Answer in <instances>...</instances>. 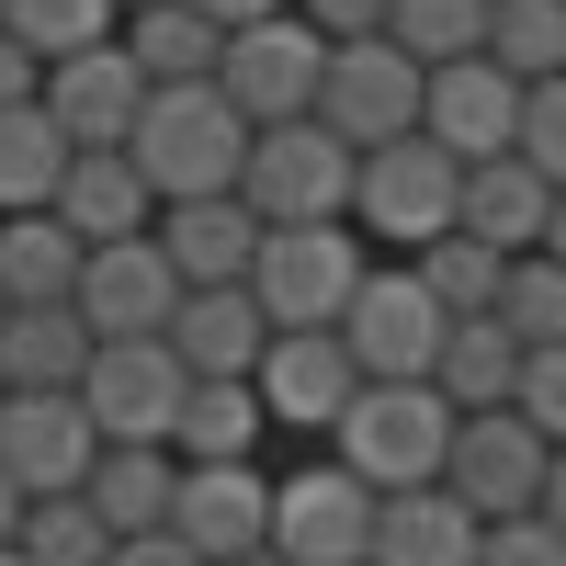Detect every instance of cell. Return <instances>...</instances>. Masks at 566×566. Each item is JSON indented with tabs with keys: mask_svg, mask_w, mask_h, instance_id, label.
<instances>
[{
	"mask_svg": "<svg viewBox=\"0 0 566 566\" xmlns=\"http://www.w3.org/2000/svg\"><path fill=\"white\" fill-rule=\"evenodd\" d=\"M250 136L261 125L227 103V80H159L148 114H136V170L159 181V205H181V193H239Z\"/></svg>",
	"mask_w": 566,
	"mask_h": 566,
	"instance_id": "obj_1",
	"label": "cell"
},
{
	"mask_svg": "<svg viewBox=\"0 0 566 566\" xmlns=\"http://www.w3.org/2000/svg\"><path fill=\"white\" fill-rule=\"evenodd\" d=\"M453 431H464V408L431 374H363V397L340 408L328 453H340L352 476H374V488H431L453 464Z\"/></svg>",
	"mask_w": 566,
	"mask_h": 566,
	"instance_id": "obj_2",
	"label": "cell"
},
{
	"mask_svg": "<svg viewBox=\"0 0 566 566\" xmlns=\"http://www.w3.org/2000/svg\"><path fill=\"white\" fill-rule=\"evenodd\" d=\"M352 227L374 250H431L442 227H464V159L442 148L431 125H408L386 136V148H363V181H352Z\"/></svg>",
	"mask_w": 566,
	"mask_h": 566,
	"instance_id": "obj_3",
	"label": "cell"
},
{
	"mask_svg": "<svg viewBox=\"0 0 566 566\" xmlns=\"http://www.w3.org/2000/svg\"><path fill=\"white\" fill-rule=\"evenodd\" d=\"M374 239L352 216H317V227H261V261H250V295L272 306V328H340V306L363 295Z\"/></svg>",
	"mask_w": 566,
	"mask_h": 566,
	"instance_id": "obj_4",
	"label": "cell"
},
{
	"mask_svg": "<svg viewBox=\"0 0 566 566\" xmlns=\"http://www.w3.org/2000/svg\"><path fill=\"white\" fill-rule=\"evenodd\" d=\"M352 181H363V148L328 114H295V125H261L250 136L239 193L261 205V227H317V216H352Z\"/></svg>",
	"mask_w": 566,
	"mask_h": 566,
	"instance_id": "obj_5",
	"label": "cell"
},
{
	"mask_svg": "<svg viewBox=\"0 0 566 566\" xmlns=\"http://www.w3.org/2000/svg\"><path fill=\"white\" fill-rule=\"evenodd\" d=\"M374 522H386V488L352 476L340 453L272 476V555L295 566H374Z\"/></svg>",
	"mask_w": 566,
	"mask_h": 566,
	"instance_id": "obj_6",
	"label": "cell"
},
{
	"mask_svg": "<svg viewBox=\"0 0 566 566\" xmlns=\"http://www.w3.org/2000/svg\"><path fill=\"white\" fill-rule=\"evenodd\" d=\"M340 340L363 374H442V340H453V306L419 283V261H374L363 295L340 306Z\"/></svg>",
	"mask_w": 566,
	"mask_h": 566,
	"instance_id": "obj_7",
	"label": "cell"
},
{
	"mask_svg": "<svg viewBox=\"0 0 566 566\" xmlns=\"http://www.w3.org/2000/svg\"><path fill=\"white\" fill-rule=\"evenodd\" d=\"M419 91H431V57H408L397 34H352L328 45V80H317V114L352 136V148H386V136L419 125Z\"/></svg>",
	"mask_w": 566,
	"mask_h": 566,
	"instance_id": "obj_8",
	"label": "cell"
},
{
	"mask_svg": "<svg viewBox=\"0 0 566 566\" xmlns=\"http://www.w3.org/2000/svg\"><path fill=\"white\" fill-rule=\"evenodd\" d=\"M544 476H555V442L533 431L522 408H464V431H453V464H442V488L476 510V522H510V510H544Z\"/></svg>",
	"mask_w": 566,
	"mask_h": 566,
	"instance_id": "obj_9",
	"label": "cell"
},
{
	"mask_svg": "<svg viewBox=\"0 0 566 566\" xmlns=\"http://www.w3.org/2000/svg\"><path fill=\"white\" fill-rule=\"evenodd\" d=\"M0 464H12L23 499L91 488V464H103V419L80 408V386H12V397H0Z\"/></svg>",
	"mask_w": 566,
	"mask_h": 566,
	"instance_id": "obj_10",
	"label": "cell"
},
{
	"mask_svg": "<svg viewBox=\"0 0 566 566\" xmlns=\"http://www.w3.org/2000/svg\"><path fill=\"white\" fill-rule=\"evenodd\" d=\"M227 103H239L250 125H295L317 114V80H328V34L306 12H272V23H239L227 34Z\"/></svg>",
	"mask_w": 566,
	"mask_h": 566,
	"instance_id": "obj_11",
	"label": "cell"
},
{
	"mask_svg": "<svg viewBox=\"0 0 566 566\" xmlns=\"http://www.w3.org/2000/svg\"><path fill=\"white\" fill-rule=\"evenodd\" d=\"M181 397H193V363L170 340H103L91 374H80V408L103 419V442H170Z\"/></svg>",
	"mask_w": 566,
	"mask_h": 566,
	"instance_id": "obj_12",
	"label": "cell"
},
{
	"mask_svg": "<svg viewBox=\"0 0 566 566\" xmlns=\"http://www.w3.org/2000/svg\"><path fill=\"white\" fill-rule=\"evenodd\" d=\"M250 386H261V408H272V431L328 442V431H340V408L363 397V363H352L340 328H272V352H261Z\"/></svg>",
	"mask_w": 566,
	"mask_h": 566,
	"instance_id": "obj_13",
	"label": "cell"
},
{
	"mask_svg": "<svg viewBox=\"0 0 566 566\" xmlns=\"http://www.w3.org/2000/svg\"><path fill=\"white\" fill-rule=\"evenodd\" d=\"M181 261L159 250V227L148 239H114V250H91V272H80V317L103 328V340H170V317H181Z\"/></svg>",
	"mask_w": 566,
	"mask_h": 566,
	"instance_id": "obj_14",
	"label": "cell"
},
{
	"mask_svg": "<svg viewBox=\"0 0 566 566\" xmlns=\"http://www.w3.org/2000/svg\"><path fill=\"white\" fill-rule=\"evenodd\" d=\"M148 69H136V45L103 34V45H80V57L45 69V114H57L80 148H136V114H148Z\"/></svg>",
	"mask_w": 566,
	"mask_h": 566,
	"instance_id": "obj_15",
	"label": "cell"
},
{
	"mask_svg": "<svg viewBox=\"0 0 566 566\" xmlns=\"http://www.w3.org/2000/svg\"><path fill=\"white\" fill-rule=\"evenodd\" d=\"M522 91H533V80L499 69L488 45H476V57H442V69H431V91H419V125H431L453 159H499V148H522Z\"/></svg>",
	"mask_w": 566,
	"mask_h": 566,
	"instance_id": "obj_16",
	"label": "cell"
},
{
	"mask_svg": "<svg viewBox=\"0 0 566 566\" xmlns=\"http://www.w3.org/2000/svg\"><path fill=\"white\" fill-rule=\"evenodd\" d=\"M170 533H193L216 566L261 555V544H272V476H261V464H181Z\"/></svg>",
	"mask_w": 566,
	"mask_h": 566,
	"instance_id": "obj_17",
	"label": "cell"
},
{
	"mask_svg": "<svg viewBox=\"0 0 566 566\" xmlns=\"http://www.w3.org/2000/svg\"><path fill=\"white\" fill-rule=\"evenodd\" d=\"M159 250L181 261V283H250L261 205L250 193H181V205H159Z\"/></svg>",
	"mask_w": 566,
	"mask_h": 566,
	"instance_id": "obj_18",
	"label": "cell"
},
{
	"mask_svg": "<svg viewBox=\"0 0 566 566\" xmlns=\"http://www.w3.org/2000/svg\"><path fill=\"white\" fill-rule=\"evenodd\" d=\"M57 216L80 227L91 250L148 239V227H159V181L136 170V148H80V159H69V181H57Z\"/></svg>",
	"mask_w": 566,
	"mask_h": 566,
	"instance_id": "obj_19",
	"label": "cell"
},
{
	"mask_svg": "<svg viewBox=\"0 0 566 566\" xmlns=\"http://www.w3.org/2000/svg\"><path fill=\"white\" fill-rule=\"evenodd\" d=\"M170 352L193 363V374H261V352H272V306L250 295V283H193V295H181V317H170Z\"/></svg>",
	"mask_w": 566,
	"mask_h": 566,
	"instance_id": "obj_20",
	"label": "cell"
},
{
	"mask_svg": "<svg viewBox=\"0 0 566 566\" xmlns=\"http://www.w3.org/2000/svg\"><path fill=\"white\" fill-rule=\"evenodd\" d=\"M488 522L464 510L442 476L431 488H386V522H374V566H476Z\"/></svg>",
	"mask_w": 566,
	"mask_h": 566,
	"instance_id": "obj_21",
	"label": "cell"
},
{
	"mask_svg": "<svg viewBox=\"0 0 566 566\" xmlns=\"http://www.w3.org/2000/svg\"><path fill=\"white\" fill-rule=\"evenodd\" d=\"M80 272H91V239H80L57 205L0 216V295H12V306H69Z\"/></svg>",
	"mask_w": 566,
	"mask_h": 566,
	"instance_id": "obj_22",
	"label": "cell"
},
{
	"mask_svg": "<svg viewBox=\"0 0 566 566\" xmlns=\"http://www.w3.org/2000/svg\"><path fill=\"white\" fill-rule=\"evenodd\" d=\"M261 442H272V408H261L250 374H193L170 453H181V464H261Z\"/></svg>",
	"mask_w": 566,
	"mask_h": 566,
	"instance_id": "obj_23",
	"label": "cell"
},
{
	"mask_svg": "<svg viewBox=\"0 0 566 566\" xmlns=\"http://www.w3.org/2000/svg\"><path fill=\"white\" fill-rule=\"evenodd\" d=\"M464 227L499 250H544V227H555V181L522 159V148H499V159H464Z\"/></svg>",
	"mask_w": 566,
	"mask_h": 566,
	"instance_id": "obj_24",
	"label": "cell"
},
{
	"mask_svg": "<svg viewBox=\"0 0 566 566\" xmlns=\"http://www.w3.org/2000/svg\"><path fill=\"white\" fill-rule=\"evenodd\" d=\"M91 352H103V328L80 317V295H69V306H12V317H0V386H80Z\"/></svg>",
	"mask_w": 566,
	"mask_h": 566,
	"instance_id": "obj_25",
	"label": "cell"
},
{
	"mask_svg": "<svg viewBox=\"0 0 566 566\" xmlns=\"http://www.w3.org/2000/svg\"><path fill=\"white\" fill-rule=\"evenodd\" d=\"M170 499H181V453L170 442H103V464H91V510L125 533H159L170 522Z\"/></svg>",
	"mask_w": 566,
	"mask_h": 566,
	"instance_id": "obj_26",
	"label": "cell"
},
{
	"mask_svg": "<svg viewBox=\"0 0 566 566\" xmlns=\"http://www.w3.org/2000/svg\"><path fill=\"white\" fill-rule=\"evenodd\" d=\"M522 328H510L499 306L488 317H453V340H442V374H431V386L453 397V408H510V397H522Z\"/></svg>",
	"mask_w": 566,
	"mask_h": 566,
	"instance_id": "obj_27",
	"label": "cell"
},
{
	"mask_svg": "<svg viewBox=\"0 0 566 566\" xmlns=\"http://www.w3.org/2000/svg\"><path fill=\"white\" fill-rule=\"evenodd\" d=\"M80 159V136L45 114V103H12L0 114V216H34V205H57V181Z\"/></svg>",
	"mask_w": 566,
	"mask_h": 566,
	"instance_id": "obj_28",
	"label": "cell"
},
{
	"mask_svg": "<svg viewBox=\"0 0 566 566\" xmlns=\"http://www.w3.org/2000/svg\"><path fill=\"white\" fill-rule=\"evenodd\" d=\"M125 45L148 80H216L227 69V23L193 12V0H148V12H125Z\"/></svg>",
	"mask_w": 566,
	"mask_h": 566,
	"instance_id": "obj_29",
	"label": "cell"
},
{
	"mask_svg": "<svg viewBox=\"0 0 566 566\" xmlns=\"http://www.w3.org/2000/svg\"><path fill=\"white\" fill-rule=\"evenodd\" d=\"M408 261H419V283H431L453 317H488V306H499V283H510V250L476 239V227H442V239H431V250H408Z\"/></svg>",
	"mask_w": 566,
	"mask_h": 566,
	"instance_id": "obj_30",
	"label": "cell"
},
{
	"mask_svg": "<svg viewBox=\"0 0 566 566\" xmlns=\"http://www.w3.org/2000/svg\"><path fill=\"white\" fill-rule=\"evenodd\" d=\"M12 544H23L34 566H114V522L91 510V488H57V499H34Z\"/></svg>",
	"mask_w": 566,
	"mask_h": 566,
	"instance_id": "obj_31",
	"label": "cell"
},
{
	"mask_svg": "<svg viewBox=\"0 0 566 566\" xmlns=\"http://www.w3.org/2000/svg\"><path fill=\"white\" fill-rule=\"evenodd\" d=\"M0 23H12V34L34 45V57L57 69V57H80V45L125 34V0H12V12H0Z\"/></svg>",
	"mask_w": 566,
	"mask_h": 566,
	"instance_id": "obj_32",
	"label": "cell"
},
{
	"mask_svg": "<svg viewBox=\"0 0 566 566\" xmlns=\"http://www.w3.org/2000/svg\"><path fill=\"white\" fill-rule=\"evenodd\" d=\"M488 57L522 69V80H555L566 69V0H499L488 12Z\"/></svg>",
	"mask_w": 566,
	"mask_h": 566,
	"instance_id": "obj_33",
	"label": "cell"
},
{
	"mask_svg": "<svg viewBox=\"0 0 566 566\" xmlns=\"http://www.w3.org/2000/svg\"><path fill=\"white\" fill-rule=\"evenodd\" d=\"M488 12H499V0H397V12H386V34L408 45V57H476V45H488Z\"/></svg>",
	"mask_w": 566,
	"mask_h": 566,
	"instance_id": "obj_34",
	"label": "cell"
},
{
	"mask_svg": "<svg viewBox=\"0 0 566 566\" xmlns=\"http://www.w3.org/2000/svg\"><path fill=\"white\" fill-rule=\"evenodd\" d=\"M499 317L522 328V340H566V261H555V250H510Z\"/></svg>",
	"mask_w": 566,
	"mask_h": 566,
	"instance_id": "obj_35",
	"label": "cell"
},
{
	"mask_svg": "<svg viewBox=\"0 0 566 566\" xmlns=\"http://www.w3.org/2000/svg\"><path fill=\"white\" fill-rule=\"evenodd\" d=\"M522 159H533V170L555 181V193H566V69L522 91Z\"/></svg>",
	"mask_w": 566,
	"mask_h": 566,
	"instance_id": "obj_36",
	"label": "cell"
},
{
	"mask_svg": "<svg viewBox=\"0 0 566 566\" xmlns=\"http://www.w3.org/2000/svg\"><path fill=\"white\" fill-rule=\"evenodd\" d=\"M510 408H522L544 442H566V340H533L522 352V397H510Z\"/></svg>",
	"mask_w": 566,
	"mask_h": 566,
	"instance_id": "obj_37",
	"label": "cell"
},
{
	"mask_svg": "<svg viewBox=\"0 0 566 566\" xmlns=\"http://www.w3.org/2000/svg\"><path fill=\"white\" fill-rule=\"evenodd\" d=\"M476 566H566V533L544 522V510H510V522H488Z\"/></svg>",
	"mask_w": 566,
	"mask_h": 566,
	"instance_id": "obj_38",
	"label": "cell"
},
{
	"mask_svg": "<svg viewBox=\"0 0 566 566\" xmlns=\"http://www.w3.org/2000/svg\"><path fill=\"white\" fill-rule=\"evenodd\" d=\"M295 12H306L328 45H352V34H386V12H397V0H295Z\"/></svg>",
	"mask_w": 566,
	"mask_h": 566,
	"instance_id": "obj_39",
	"label": "cell"
},
{
	"mask_svg": "<svg viewBox=\"0 0 566 566\" xmlns=\"http://www.w3.org/2000/svg\"><path fill=\"white\" fill-rule=\"evenodd\" d=\"M114 566H216V555H205L193 533H170V522H159V533H125V544H114Z\"/></svg>",
	"mask_w": 566,
	"mask_h": 566,
	"instance_id": "obj_40",
	"label": "cell"
},
{
	"mask_svg": "<svg viewBox=\"0 0 566 566\" xmlns=\"http://www.w3.org/2000/svg\"><path fill=\"white\" fill-rule=\"evenodd\" d=\"M12 103H45V57H34L12 23H0V114H12Z\"/></svg>",
	"mask_w": 566,
	"mask_h": 566,
	"instance_id": "obj_41",
	"label": "cell"
},
{
	"mask_svg": "<svg viewBox=\"0 0 566 566\" xmlns=\"http://www.w3.org/2000/svg\"><path fill=\"white\" fill-rule=\"evenodd\" d=\"M193 12H216L227 34H239V23H272V12H295V0H193Z\"/></svg>",
	"mask_w": 566,
	"mask_h": 566,
	"instance_id": "obj_42",
	"label": "cell"
},
{
	"mask_svg": "<svg viewBox=\"0 0 566 566\" xmlns=\"http://www.w3.org/2000/svg\"><path fill=\"white\" fill-rule=\"evenodd\" d=\"M23 510H34V499L12 488V464H0V544H12V533H23Z\"/></svg>",
	"mask_w": 566,
	"mask_h": 566,
	"instance_id": "obj_43",
	"label": "cell"
},
{
	"mask_svg": "<svg viewBox=\"0 0 566 566\" xmlns=\"http://www.w3.org/2000/svg\"><path fill=\"white\" fill-rule=\"evenodd\" d=\"M544 522L566 533V442H555V476H544Z\"/></svg>",
	"mask_w": 566,
	"mask_h": 566,
	"instance_id": "obj_44",
	"label": "cell"
},
{
	"mask_svg": "<svg viewBox=\"0 0 566 566\" xmlns=\"http://www.w3.org/2000/svg\"><path fill=\"white\" fill-rule=\"evenodd\" d=\"M544 250H555V261H566V193H555V227H544Z\"/></svg>",
	"mask_w": 566,
	"mask_h": 566,
	"instance_id": "obj_45",
	"label": "cell"
},
{
	"mask_svg": "<svg viewBox=\"0 0 566 566\" xmlns=\"http://www.w3.org/2000/svg\"><path fill=\"white\" fill-rule=\"evenodd\" d=\"M239 566H295V555H272V544H261V555H239Z\"/></svg>",
	"mask_w": 566,
	"mask_h": 566,
	"instance_id": "obj_46",
	"label": "cell"
},
{
	"mask_svg": "<svg viewBox=\"0 0 566 566\" xmlns=\"http://www.w3.org/2000/svg\"><path fill=\"white\" fill-rule=\"evenodd\" d=\"M0 566H34V555H23V544H0Z\"/></svg>",
	"mask_w": 566,
	"mask_h": 566,
	"instance_id": "obj_47",
	"label": "cell"
},
{
	"mask_svg": "<svg viewBox=\"0 0 566 566\" xmlns=\"http://www.w3.org/2000/svg\"><path fill=\"white\" fill-rule=\"evenodd\" d=\"M125 12H148V0H125Z\"/></svg>",
	"mask_w": 566,
	"mask_h": 566,
	"instance_id": "obj_48",
	"label": "cell"
},
{
	"mask_svg": "<svg viewBox=\"0 0 566 566\" xmlns=\"http://www.w3.org/2000/svg\"><path fill=\"white\" fill-rule=\"evenodd\" d=\"M0 317H12V295H0Z\"/></svg>",
	"mask_w": 566,
	"mask_h": 566,
	"instance_id": "obj_49",
	"label": "cell"
},
{
	"mask_svg": "<svg viewBox=\"0 0 566 566\" xmlns=\"http://www.w3.org/2000/svg\"><path fill=\"white\" fill-rule=\"evenodd\" d=\"M0 12H12V0H0Z\"/></svg>",
	"mask_w": 566,
	"mask_h": 566,
	"instance_id": "obj_50",
	"label": "cell"
},
{
	"mask_svg": "<svg viewBox=\"0 0 566 566\" xmlns=\"http://www.w3.org/2000/svg\"><path fill=\"white\" fill-rule=\"evenodd\" d=\"M0 397H12V386H0Z\"/></svg>",
	"mask_w": 566,
	"mask_h": 566,
	"instance_id": "obj_51",
	"label": "cell"
}]
</instances>
